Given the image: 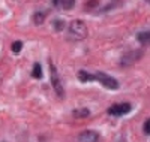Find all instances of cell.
I'll return each instance as SVG.
<instances>
[{"mask_svg":"<svg viewBox=\"0 0 150 142\" xmlns=\"http://www.w3.org/2000/svg\"><path fill=\"white\" fill-rule=\"evenodd\" d=\"M69 34L72 37H75V39L78 41H83L87 37V34H89V30H87V25L84 21L81 20H74L71 21L69 24Z\"/></svg>","mask_w":150,"mask_h":142,"instance_id":"obj_1","label":"cell"},{"mask_svg":"<svg viewBox=\"0 0 150 142\" xmlns=\"http://www.w3.org/2000/svg\"><path fill=\"white\" fill-rule=\"evenodd\" d=\"M50 73H51V84H53V88L56 90V93L59 97H65V88H63V84L60 81V76L57 73V69L54 64L50 63Z\"/></svg>","mask_w":150,"mask_h":142,"instance_id":"obj_2","label":"cell"},{"mask_svg":"<svg viewBox=\"0 0 150 142\" xmlns=\"http://www.w3.org/2000/svg\"><path fill=\"white\" fill-rule=\"evenodd\" d=\"M95 81H99L105 88L108 90H117L119 88V81L116 78H112V76L104 73V72H98L95 75Z\"/></svg>","mask_w":150,"mask_h":142,"instance_id":"obj_3","label":"cell"},{"mask_svg":"<svg viewBox=\"0 0 150 142\" xmlns=\"http://www.w3.org/2000/svg\"><path fill=\"white\" fill-rule=\"evenodd\" d=\"M143 51L141 49H135V51H129V53L123 54L122 58H120V64L122 66H132L135 61H138L141 57H143Z\"/></svg>","mask_w":150,"mask_h":142,"instance_id":"obj_4","label":"cell"},{"mask_svg":"<svg viewBox=\"0 0 150 142\" xmlns=\"http://www.w3.org/2000/svg\"><path fill=\"white\" fill-rule=\"evenodd\" d=\"M132 111L131 103H116L108 109L110 115H114V117H122V115H126Z\"/></svg>","mask_w":150,"mask_h":142,"instance_id":"obj_5","label":"cell"},{"mask_svg":"<svg viewBox=\"0 0 150 142\" xmlns=\"http://www.w3.org/2000/svg\"><path fill=\"white\" fill-rule=\"evenodd\" d=\"M77 142H99V133L95 130H86L78 135Z\"/></svg>","mask_w":150,"mask_h":142,"instance_id":"obj_6","label":"cell"},{"mask_svg":"<svg viewBox=\"0 0 150 142\" xmlns=\"http://www.w3.org/2000/svg\"><path fill=\"white\" fill-rule=\"evenodd\" d=\"M53 6L57 8V9L71 11V9L75 6V2H72V0H54V2H53Z\"/></svg>","mask_w":150,"mask_h":142,"instance_id":"obj_7","label":"cell"},{"mask_svg":"<svg viewBox=\"0 0 150 142\" xmlns=\"http://www.w3.org/2000/svg\"><path fill=\"white\" fill-rule=\"evenodd\" d=\"M72 115H74L75 118H86V117H89V115H90V111L87 109V108L74 109V111H72Z\"/></svg>","mask_w":150,"mask_h":142,"instance_id":"obj_8","label":"cell"},{"mask_svg":"<svg viewBox=\"0 0 150 142\" xmlns=\"http://www.w3.org/2000/svg\"><path fill=\"white\" fill-rule=\"evenodd\" d=\"M78 78H80V81H83V82H92V81H95V75L86 72V70H80V72H78Z\"/></svg>","mask_w":150,"mask_h":142,"instance_id":"obj_9","label":"cell"},{"mask_svg":"<svg viewBox=\"0 0 150 142\" xmlns=\"http://www.w3.org/2000/svg\"><path fill=\"white\" fill-rule=\"evenodd\" d=\"M137 37H138V41H140L143 45H149V41H150V32H149V30L140 32Z\"/></svg>","mask_w":150,"mask_h":142,"instance_id":"obj_10","label":"cell"},{"mask_svg":"<svg viewBox=\"0 0 150 142\" xmlns=\"http://www.w3.org/2000/svg\"><path fill=\"white\" fill-rule=\"evenodd\" d=\"M32 76L36 79H41L42 78V67L39 63H35L33 64V70H32Z\"/></svg>","mask_w":150,"mask_h":142,"instance_id":"obj_11","label":"cell"},{"mask_svg":"<svg viewBox=\"0 0 150 142\" xmlns=\"http://www.w3.org/2000/svg\"><path fill=\"white\" fill-rule=\"evenodd\" d=\"M44 21H45V14H44V12H39V11L35 12V14H33V22L36 25H41Z\"/></svg>","mask_w":150,"mask_h":142,"instance_id":"obj_12","label":"cell"},{"mask_svg":"<svg viewBox=\"0 0 150 142\" xmlns=\"http://www.w3.org/2000/svg\"><path fill=\"white\" fill-rule=\"evenodd\" d=\"M65 21L62 20V18H56L54 21H53V27H54V30L56 32H63V29H65Z\"/></svg>","mask_w":150,"mask_h":142,"instance_id":"obj_13","label":"cell"},{"mask_svg":"<svg viewBox=\"0 0 150 142\" xmlns=\"http://www.w3.org/2000/svg\"><path fill=\"white\" fill-rule=\"evenodd\" d=\"M21 48H23V42H21V41H17V42L12 44V51H14L15 54H18V53H20Z\"/></svg>","mask_w":150,"mask_h":142,"instance_id":"obj_14","label":"cell"},{"mask_svg":"<svg viewBox=\"0 0 150 142\" xmlns=\"http://www.w3.org/2000/svg\"><path fill=\"white\" fill-rule=\"evenodd\" d=\"M144 133H146L147 136L150 135V120H149V118L144 121Z\"/></svg>","mask_w":150,"mask_h":142,"instance_id":"obj_15","label":"cell"}]
</instances>
